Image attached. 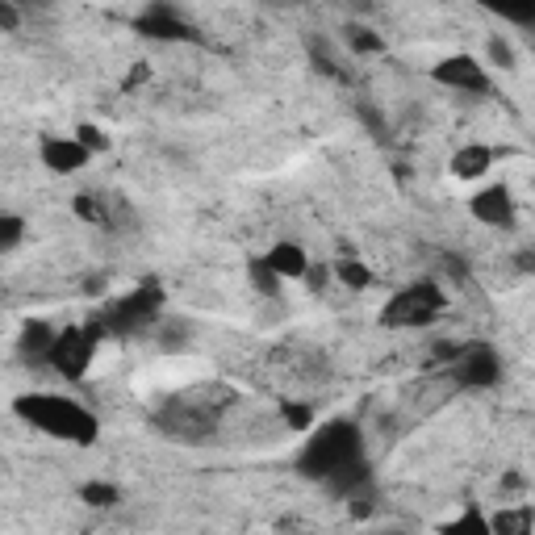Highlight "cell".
Masks as SVG:
<instances>
[{
	"label": "cell",
	"instance_id": "6da1fadb",
	"mask_svg": "<svg viewBox=\"0 0 535 535\" xmlns=\"http://www.w3.org/2000/svg\"><path fill=\"white\" fill-rule=\"evenodd\" d=\"M13 414L21 423H30L34 431L59 439V444H76V448H92L101 435V418L88 406L72 402L67 393H21L13 402Z\"/></svg>",
	"mask_w": 535,
	"mask_h": 535
},
{
	"label": "cell",
	"instance_id": "7a4b0ae2",
	"mask_svg": "<svg viewBox=\"0 0 535 535\" xmlns=\"http://www.w3.org/2000/svg\"><path fill=\"white\" fill-rule=\"evenodd\" d=\"M364 456V431L356 418H327L322 427L310 431V439L301 444L297 473L310 481H327L335 469L352 464Z\"/></svg>",
	"mask_w": 535,
	"mask_h": 535
},
{
	"label": "cell",
	"instance_id": "3957f363",
	"mask_svg": "<svg viewBox=\"0 0 535 535\" xmlns=\"http://www.w3.org/2000/svg\"><path fill=\"white\" fill-rule=\"evenodd\" d=\"M159 310H164V293H159V285L147 281V285L122 293L118 301H109V306L88 322V331L97 339H122V335L151 327V322L159 318Z\"/></svg>",
	"mask_w": 535,
	"mask_h": 535
},
{
	"label": "cell",
	"instance_id": "277c9868",
	"mask_svg": "<svg viewBox=\"0 0 535 535\" xmlns=\"http://www.w3.org/2000/svg\"><path fill=\"white\" fill-rule=\"evenodd\" d=\"M444 289H439V281H414L406 289H398L385 310H381V327L389 331H418V327H431V322L444 314Z\"/></svg>",
	"mask_w": 535,
	"mask_h": 535
},
{
	"label": "cell",
	"instance_id": "5b68a950",
	"mask_svg": "<svg viewBox=\"0 0 535 535\" xmlns=\"http://www.w3.org/2000/svg\"><path fill=\"white\" fill-rule=\"evenodd\" d=\"M444 372L460 389H494L502 381V360L490 343H460Z\"/></svg>",
	"mask_w": 535,
	"mask_h": 535
},
{
	"label": "cell",
	"instance_id": "8992f818",
	"mask_svg": "<svg viewBox=\"0 0 535 535\" xmlns=\"http://www.w3.org/2000/svg\"><path fill=\"white\" fill-rule=\"evenodd\" d=\"M92 356H97V335L88 327H67V331H55L46 364H51L63 381H84L92 368Z\"/></svg>",
	"mask_w": 535,
	"mask_h": 535
},
{
	"label": "cell",
	"instance_id": "52a82bcc",
	"mask_svg": "<svg viewBox=\"0 0 535 535\" xmlns=\"http://www.w3.org/2000/svg\"><path fill=\"white\" fill-rule=\"evenodd\" d=\"M155 427L164 431L176 444H201V439L214 435L218 414L209 410L205 402H168L164 410L155 414Z\"/></svg>",
	"mask_w": 535,
	"mask_h": 535
},
{
	"label": "cell",
	"instance_id": "ba28073f",
	"mask_svg": "<svg viewBox=\"0 0 535 535\" xmlns=\"http://www.w3.org/2000/svg\"><path fill=\"white\" fill-rule=\"evenodd\" d=\"M134 34L147 38V42H197L201 38L176 9L164 5V0H155V5H147L134 17Z\"/></svg>",
	"mask_w": 535,
	"mask_h": 535
},
{
	"label": "cell",
	"instance_id": "9c48e42d",
	"mask_svg": "<svg viewBox=\"0 0 535 535\" xmlns=\"http://www.w3.org/2000/svg\"><path fill=\"white\" fill-rule=\"evenodd\" d=\"M431 80L452 88V92H473V97L490 92V72H485V63L477 55H448V59H439L431 67Z\"/></svg>",
	"mask_w": 535,
	"mask_h": 535
},
{
	"label": "cell",
	"instance_id": "30bf717a",
	"mask_svg": "<svg viewBox=\"0 0 535 535\" xmlns=\"http://www.w3.org/2000/svg\"><path fill=\"white\" fill-rule=\"evenodd\" d=\"M38 159H42L46 172H55V176H76L80 168H88L92 151H84V147L76 143V134H46L42 143H38Z\"/></svg>",
	"mask_w": 535,
	"mask_h": 535
},
{
	"label": "cell",
	"instance_id": "8fae6325",
	"mask_svg": "<svg viewBox=\"0 0 535 535\" xmlns=\"http://www.w3.org/2000/svg\"><path fill=\"white\" fill-rule=\"evenodd\" d=\"M469 214L481 222V226H494V230H510L519 218V205L510 197L506 184H490V189H481L469 197Z\"/></svg>",
	"mask_w": 535,
	"mask_h": 535
},
{
	"label": "cell",
	"instance_id": "7c38bea8",
	"mask_svg": "<svg viewBox=\"0 0 535 535\" xmlns=\"http://www.w3.org/2000/svg\"><path fill=\"white\" fill-rule=\"evenodd\" d=\"M264 264H268L276 276H281V281H301V276H306V268H310V255H306V247H301V243L281 239V243L268 247Z\"/></svg>",
	"mask_w": 535,
	"mask_h": 535
},
{
	"label": "cell",
	"instance_id": "4fadbf2b",
	"mask_svg": "<svg viewBox=\"0 0 535 535\" xmlns=\"http://www.w3.org/2000/svg\"><path fill=\"white\" fill-rule=\"evenodd\" d=\"M51 343H55V327H51V322H42V318H34V322H26V327H21L17 352H21V360L46 364V352H51Z\"/></svg>",
	"mask_w": 535,
	"mask_h": 535
},
{
	"label": "cell",
	"instance_id": "5bb4252c",
	"mask_svg": "<svg viewBox=\"0 0 535 535\" xmlns=\"http://www.w3.org/2000/svg\"><path fill=\"white\" fill-rule=\"evenodd\" d=\"M490 168H494V151L481 147V143H469V147H460L452 155V176L456 180H481Z\"/></svg>",
	"mask_w": 535,
	"mask_h": 535
},
{
	"label": "cell",
	"instance_id": "9a60e30c",
	"mask_svg": "<svg viewBox=\"0 0 535 535\" xmlns=\"http://www.w3.org/2000/svg\"><path fill=\"white\" fill-rule=\"evenodd\" d=\"M485 13H494L510 26H531L535 21V0H477Z\"/></svg>",
	"mask_w": 535,
	"mask_h": 535
},
{
	"label": "cell",
	"instance_id": "2e32d148",
	"mask_svg": "<svg viewBox=\"0 0 535 535\" xmlns=\"http://www.w3.org/2000/svg\"><path fill=\"white\" fill-rule=\"evenodd\" d=\"M327 272L335 276V281H339L343 289H352V293H364V289L372 285V268L360 264V260H335Z\"/></svg>",
	"mask_w": 535,
	"mask_h": 535
},
{
	"label": "cell",
	"instance_id": "e0dca14e",
	"mask_svg": "<svg viewBox=\"0 0 535 535\" xmlns=\"http://www.w3.org/2000/svg\"><path fill=\"white\" fill-rule=\"evenodd\" d=\"M80 502L97 506V510H109V506L122 502V490L118 485H109V481H88V485H80Z\"/></svg>",
	"mask_w": 535,
	"mask_h": 535
},
{
	"label": "cell",
	"instance_id": "ac0fdd59",
	"mask_svg": "<svg viewBox=\"0 0 535 535\" xmlns=\"http://www.w3.org/2000/svg\"><path fill=\"white\" fill-rule=\"evenodd\" d=\"M21 243H26V218H17V214H0V255L17 251Z\"/></svg>",
	"mask_w": 535,
	"mask_h": 535
},
{
	"label": "cell",
	"instance_id": "d6986e66",
	"mask_svg": "<svg viewBox=\"0 0 535 535\" xmlns=\"http://www.w3.org/2000/svg\"><path fill=\"white\" fill-rule=\"evenodd\" d=\"M247 276H251L255 293H264V297H276V293H281V276H276V272L264 264V255H260V260H251V264H247Z\"/></svg>",
	"mask_w": 535,
	"mask_h": 535
},
{
	"label": "cell",
	"instance_id": "ffe728a7",
	"mask_svg": "<svg viewBox=\"0 0 535 535\" xmlns=\"http://www.w3.org/2000/svg\"><path fill=\"white\" fill-rule=\"evenodd\" d=\"M347 42H352L356 55H377V51H385V38H381L377 30H368V26H347Z\"/></svg>",
	"mask_w": 535,
	"mask_h": 535
},
{
	"label": "cell",
	"instance_id": "44dd1931",
	"mask_svg": "<svg viewBox=\"0 0 535 535\" xmlns=\"http://www.w3.org/2000/svg\"><path fill=\"white\" fill-rule=\"evenodd\" d=\"M281 418H285V427H289V431H301V435H306V431L314 427V410H310V406H301V402H285V406H281Z\"/></svg>",
	"mask_w": 535,
	"mask_h": 535
},
{
	"label": "cell",
	"instance_id": "7402d4cb",
	"mask_svg": "<svg viewBox=\"0 0 535 535\" xmlns=\"http://www.w3.org/2000/svg\"><path fill=\"white\" fill-rule=\"evenodd\" d=\"M76 143L84 147V151H109V134L101 130V126H92V122H84V126H76Z\"/></svg>",
	"mask_w": 535,
	"mask_h": 535
},
{
	"label": "cell",
	"instance_id": "603a6c76",
	"mask_svg": "<svg viewBox=\"0 0 535 535\" xmlns=\"http://www.w3.org/2000/svg\"><path fill=\"white\" fill-rule=\"evenodd\" d=\"M444 531H448V535H456V531H477V535H490V519H481L477 510H464L460 519L444 523Z\"/></svg>",
	"mask_w": 535,
	"mask_h": 535
},
{
	"label": "cell",
	"instance_id": "cb8c5ba5",
	"mask_svg": "<svg viewBox=\"0 0 535 535\" xmlns=\"http://www.w3.org/2000/svg\"><path fill=\"white\" fill-rule=\"evenodd\" d=\"M485 55H490V63L502 67V72H510V67H515V51H510V42H506V38H490Z\"/></svg>",
	"mask_w": 535,
	"mask_h": 535
},
{
	"label": "cell",
	"instance_id": "d4e9b609",
	"mask_svg": "<svg viewBox=\"0 0 535 535\" xmlns=\"http://www.w3.org/2000/svg\"><path fill=\"white\" fill-rule=\"evenodd\" d=\"M72 209H76V214H80L84 222H97V226L105 222V205H101L97 197H88V193H80V197L72 201Z\"/></svg>",
	"mask_w": 535,
	"mask_h": 535
},
{
	"label": "cell",
	"instance_id": "484cf974",
	"mask_svg": "<svg viewBox=\"0 0 535 535\" xmlns=\"http://www.w3.org/2000/svg\"><path fill=\"white\" fill-rule=\"evenodd\" d=\"M0 30H5V34L21 30V9L13 5V0H0Z\"/></svg>",
	"mask_w": 535,
	"mask_h": 535
},
{
	"label": "cell",
	"instance_id": "4316f807",
	"mask_svg": "<svg viewBox=\"0 0 535 535\" xmlns=\"http://www.w3.org/2000/svg\"><path fill=\"white\" fill-rule=\"evenodd\" d=\"M360 122L372 126V134H377V138H389V130H385V122H381V113H377V109H360Z\"/></svg>",
	"mask_w": 535,
	"mask_h": 535
},
{
	"label": "cell",
	"instance_id": "83f0119b",
	"mask_svg": "<svg viewBox=\"0 0 535 535\" xmlns=\"http://www.w3.org/2000/svg\"><path fill=\"white\" fill-rule=\"evenodd\" d=\"M147 80H151V67H147V63H134V72L126 76L122 88H138V84H147Z\"/></svg>",
	"mask_w": 535,
	"mask_h": 535
},
{
	"label": "cell",
	"instance_id": "f1b7e54d",
	"mask_svg": "<svg viewBox=\"0 0 535 535\" xmlns=\"http://www.w3.org/2000/svg\"><path fill=\"white\" fill-rule=\"evenodd\" d=\"M84 289H88V293H105V276H88Z\"/></svg>",
	"mask_w": 535,
	"mask_h": 535
},
{
	"label": "cell",
	"instance_id": "f546056e",
	"mask_svg": "<svg viewBox=\"0 0 535 535\" xmlns=\"http://www.w3.org/2000/svg\"><path fill=\"white\" fill-rule=\"evenodd\" d=\"M276 5H293V0H276Z\"/></svg>",
	"mask_w": 535,
	"mask_h": 535
}]
</instances>
